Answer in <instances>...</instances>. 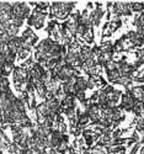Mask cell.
<instances>
[{
    "label": "cell",
    "mask_w": 144,
    "mask_h": 154,
    "mask_svg": "<svg viewBox=\"0 0 144 154\" xmlns=\"http://www.w3.org/2000/svg\"><path fill=\"white\" fill-rule=\"evenodd\" d=\"M132 111L137 115V116L140 117L142 113H143V111H144V102H143V101H136V104H134Z\"/></svg>",
    "instance_id": "cell-14"
},
{
    "label": "cell",
    "mask_w": 144,
    "mask_h": 154,
    "mask_svg": "<svg viewBox=\"0 0 144 154\" xmlns=\"http://www.w3.org/2000/svg\"><path fill=\"white\" fill-rule=\"evenodd\" d=\"M106 96H107L109 105H110V106H115V104H117V102H118V99H120L122 95H121V91L115 90V91H112L111 94H109V95H106Z\"/></svg>",
    "instance_id": "cell-10"
},
{
    "label": "cell",
    "mask_w": 144,
    "mask_h": 154,
    "mask_svg": "<svg viewBox=\"0 0 144 154\" xmlns=\"http://www.w3.org/2000/svg\"><path fill=\"white\" fill-rule=\"evenodd\" d=\"M58 27V23H57V21H51L49 23H48V27H47V32L48 33H52Z\"/></svg>",
    "instance_id": "cell-22"
},
{
    "label": "cell",
    "mask_w": 144,
    "mask_h": 154,
    "mask_svg": "<svg viewBox=\"0 0 144 154\" xmlns=\"http://www.w3.org/2000/svg\"><path fill=\"white\" fill-rule=\"evenodd\" d=\"M83 38L85 40V42H87V43H91V42H93V41H94V33H93V29H87V30L84 32Z\"/></svg>",
    "instance_id": "cell-18"
},
{
    "label": "cell",
    "mask_w": 144,
    "mask_h": 154,
    "mask_svg": "<svg viewBox=\"0 0 144 154\" xmlns=\"http://www.w3.org/2000/svg\"><path fill=\"white\" fill-rule=\"evenodd\" d=\"M87 8H93V3H87Z\"/></svg>",
    "instance_id": "cell-26"
},
{
    "label": "cell",
    "mask_w": 144,
    "mask_h": 154,
    "mask_svg": "<svg viewBox=\"0 0 144 154\" xmlns=\"http://www.w3.org/2000/svg\"><path fill=\"white\" fill-rule=\"evenodd\" d=\"M129 9L130 11L140 12V11H144V4L143 3H129Z\"/></svg>",
    "instance_id": "cell-16"
},
{
    "label": "cell",
    "mask_w": 144,
    "mask_h": 154,
    "mask_svg": "<svg viewBox=\"0 0 144 154\" xmlns=\"http://www.w3.org/2000/svg\"><path fill=\"white\" fill-rule=\"evenodd\" d=\"M86 89H87V79L83 78V76H78L74 84V94L84 93Z\"/></svg>",
    "instance_id": "cell-9"
},
{
    "label": "cell",
    "mask_w": 144,
    "mask_h": 154,
    "mask_svg": "<svg viewBox=\"0 0 144 154\" xmlns=\"http://www.w3.org/2000/svg\"><path fill=\"white\" fill-rule=\"evenodd\" d=\"M3 64H4V63H3L2 60H0V74H2V68H3Z\"/></svg>",
    "instance_id": "cell-25"
},
{
    "label": "cell",
    "mask_w": 144,
    "mask_h": 154,
    "mask_svg": "<svg viewBox=\"0 0 144 154\" xmlns=\"http://www.w3.org/2000/svg\"><path fill=\"white\" fill-rule=\"evenodd\" d=\"M48 6H49V4L47 2H38L37 3V9L41 10V11H46L48 9Z\"/></svg>",
    "instance_id": "cell-23"
},
{
    "label": "cell",
    "mask_w": 144,
    "mask_h": 154,
    "mask_svg": "<svg viewBox=\"0 0 144 154\" xmlns=\"http://www.w3.org/2000/svg\"><path fill=\"white\" fill-rule=\"evenodd\" d=\"M12 74H14V83H15V86L17 90H20L21 89V85L27 82V78H29V70L25 69L22 67H16L14 68V72H12Z\"/></svg>",
    "instance_id": "cell-2"
},
{
    "label": "cell",
    "mask_w": 144,
    "mask_h": 154,
    "mask_svg": "<svg viewBox=\"0 0 144 154\" xmlns=\"http://www.w3.org/2000/svg\"><path fill=\"white\" fill-rule=\"evenodd\" d=\"M68 149H69L68 143H65V142H59V144H58L57 148H56L57 153H64V152H67Z\"/></svg>",
    "instance_id": "cell-20"
},
{
    "label": "cell",
    "mask_w": 144,
    "mask_h": 154,
    "mask_svg": "<svg viewBox=\"0 0 144 154\" xmlns=\"http://www.w3.org/2000/svg\"><path fill=\"white\" fill-rule=\"evenodd\" d=\"M137 123V132H143L144 131V119L139 117L138 121H136Z\"/></svg>",
    "instance_id": "cell-21"
},
{
    "label": "cell",
    "mask_w": 144,
    "mask_h": 154,
    "mask_svg": "<svg viewBox=\"0 0 144 154\" xmlns=\"http://www.w3.org/2000/svg\"><path fill=\"white\" fill-rule=\"evenodd\" d=\"M101 53H113V45L109 41V42H103L100 47Z\"/></svg>",
    "instance_id": "cell-13"
},
{
    "label": "cell",
    "mask_w": 144,
    "mask_h": 154,
    "mask_svg": "<svg viewBox=\"0 0 144 154\" xmlns=\"http://www.w3.org/2000/svg\"><path fill=\"white\" fill-rule=\"evenodd\" d=\"M112 9H113L116 15H126V16H129L130 14H132V11H130V9H129V3H124V2L113 3Z\"/></svg>",
    "instance_id": "cell-3"
},
{
    "label": "cell",
    "mask_w": 144,
    "mask_h": 154,
    "mask_svg": "<svg viewBox=\"0 0 144 154\" xmlns=\"http://www.w3.org/2000/svg\"><path fill=\"white\" fill-rule=\"evenodd\" d=\"M86 113L89 119L93 121L94 123H97V121L100 120L101 117V109L97 104H90L87 106V110H86Z\"/></svg>",
    "instance_id": "cell-4"
},
{
    "label": "cell",
    "mask_w": 144,
    "mask_h": 154,
    "mask_svg": "<svg viewBox=\"0 0 144 154\" xmlns=\"http://www.w3.org/2000/svg\"><path fill=\"white\" fill-rule=\"evenodd\" d=\"M142 15H143V16H144V12H143V14H142Z\"/></svg>",
    "instance_id": "cell-27"
},
{
    "label": "cell",
    "mask_w": 144,
    "mask_h": 154,
    "mask_svg": "<svg viewBox=\"0 0 144 154\" xmlns=\"http://www.w3.org/2000/svg\"><path fill=\"white\" fill-rule=\"evenodd\" d=\"M107 76H109L110 82L117 83V80H118L120 76H121V73L118 72V69H116V70H112V72H107Z\"/></svg>",
    "instance_id": "cell-15"
},
{
    "label": "cell",
    "mask_w": 144,
    "mask_h": 154,
    "mask_svg": "<svg viewBox=\"0 0 144 154\" xmlns=\"http://www.w3.org/2000/svg\"><path fill=\"white\" fill-rule=\"evenodd\" d=\"M16 154H32V152L29 148H19Z\"/></svg>",
    "instance_id": "cell-24"
},
{
    "label": "cell",
    "mask_w": 144,
    "mask_h": 154,
    "mask_svg": "<svg viewBox=\"0 0 144 154\" xmlns=\"http://www.w3.org/2000/svg\"><path fill=\"white\" fill-rule=\"evenodd\" d=\"M76 121H78V127H84V126H86L87 123H89V121H90V119H89V116H87V113L85 112V113H80V115H76Z\"/></svg>",
    "instance_id": "cell-11"
},
{
    "label": "cell",
    "mask_w": 144,
    "mask_h": 154,
    "mask_svg": "<svg viewBox=\"0 0 144 154\" xmlns=\"http://www.w3.org/2000/svg\"><path fill=\"white\" fill-rule=\"evenodd\" d=\"M21 40H22V42H23L26 46L31 47L32 45H35V43L38 41V37L35 35V32H33L31 29H27V30H26V31L22 33Z\"/></svg>",
    "instance_id": "cell-7"
},
{
    "label": "cell",
    "mask_w": 144,
    "mask_h": 154,
    "mask_svg": "<svg viewBox=\"0 0 144 154\" xmlns=\"http://www.w3.org/2000/svg\"><path fill=\"white\" fill-rule=\"evenodd\" d=\"M74 101H75V95H72V94L65 95V97L60 102V111L67 112L69 110H74L75 109Z\"/></svg>",
    "instance_id": "cell-6"
},
{
    "label": "cell",
    "mask_w": 144,
    "mask_h": 154,
    "mask_svg": "<svg viewBox=\"0 0 144 154\" xmlns=\"http://www.w3.org/2000/svg\"><path fill=\"white\" fill-rule=\"evenodd\" d=\"M30 51H31V47H29V46H23L19 52L16 53L17 56H19V58H21V59H23V58H26L29 54H30Z\"/></svg>",
    "instance_id": "cell-17"
},
{
    "label": "cell",
    "mask_w": 144,
    "mask_h": 154,
    "mask_svg": "<svg viewBox=\"0 0 144 154\" xmlns=\"http://www.w3.org/2000/svg\"><path fill=\"white\" fill-rule=\"evenodd\" d=\"M117 67H118V64H117L116 62H113V60H110V62H107L106 64H105V68H106V70H107V72L116 70V69H117Z\"/></svg>",
    "instance_id": "cell-19"
},
{
    "label": "cell",
    "mask_w": 144,
    "mask_h": 154,
    "mask_svg": "<svg viewBox=\"0 0 144 154\" xmlns=\"http://www.w3.org/2000/svg\"><path fill=\"white\" fill-rule=\"evenodd\" d=\"M130 90V89H129ZM127 90L126 94L122 95V109H124L126 111H132L134 104H136V99L132 96V94H130V91Z\"/></svg>",
    "instance_id": "cell-5"
},
{
    "label": "cell",
    "mask_w": 144,
    "mask_h": 154,
    "mask_svg": "<svg viewBox=\"0 0 144 154\" xmlns=\"http://www.w3.org/2000/svg\"><path fill=\"white\" fill-rule=\"evenodd\" d=\"M46 15H47L46 11H41V10H38V9L36 8L35 11L32 12V15L27 19V23L30 25V26H33V27H36V29H41V27L43 26Z\"/></svg>",
    "instance_id": "cell-1"
},
{
    "label": "cell",
    "mask_w": 144,
    "mask_h": 154,
    "mask_svg": "<svg viewBox=\"0 0 144 154\" xmlns=\"http://www.w3.org/2000/svg\"><path fill=\"white\" fill-rule=\"evenodd\" d=\"M121 23H122V21L120 20V17H115L110 23H109V29H110V32H115V31H117L120 27H121Z\"/></svg>",
    "instance_id": "cell-12"
},
{
    "label": "cell",
    "mask_w": 144,
    "mask_h": 154,
    "mask_svg": "<svg viewBox=\"0 0 144 154\" xmlns=\"http://www.w3.org/2000/svg\"><path fill=\"white\" fill-rule=\"evenodd\" d=\"M103 14H105V10L102 8V4H97V9L91 12V15H89V17H90L91 22H93V25H99Z\"/></svg>",
    "instance_id": "cell-8"
}]
</instances>
